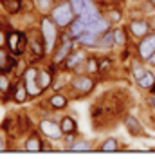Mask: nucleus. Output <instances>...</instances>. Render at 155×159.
<instances>
[{
  "label": "nucleus",
  "instance_id": "1a4fd4ad",
  "mask_svg": "<svg viewBox=\"0 0 155 159\" xmlns=\"http://www.w3.org/2000/svg\"><path fill=\"white\" fill-rule=\"evenodd\" d=\"M78 40L83 43V45H88V47H96L97 45V38H96V33H92V31H85V33H81Z\"/></svg>",
  "mask_w": 155,
  "mask_h": 159
},
{
  "label": "nucleus",
  "instance_id": "4468645a",
  "mask_svg": "<svg viewBox=\"0 0 155 159\" xmlns=\"http://www.w3.org/2000/svg\"><path fill=\"white\" fill-rule=\"evenodd\" d=\"M60 127L63 132H69V134H72V132H76V123H74V119L65 116V118L61 119V123H60Z\"/></svg>",
  "mask_w": 155,
  "mask_h": 159
},
{
  "label": "nucleus",
  "instance_id": "ddd939ff",
  "mask_svg": "<svg viewBox=\"0 0 155 159\" xmlns=\"http://www.w3.org/2000/svg\"><path fill=\"white\" fill-rule=\"evenodd\" d=\"M70 47H72V43H70V42H65V43H63V45H61V49L58 51V54H56V58H54V61H56V63H61V61H63V60L67 58L69 56V52H70Z\"/></svg>",
  "mask_w": 155,
  "mask_h": 159
},
{
  "label": "nucleus",
  "instance_id": "0eeeda50",
  "mask_svg": "<svg viewBox=\"0 0 155 159\" xmlns=\"http://www.w3.org/2000/svg\"><path fill=\"white\" fill-rule=\"evenodd\" d=\"M34 78H36V70L34 69H29L25 72V87H27V92L31 96H36L42 89H38V85L34 83Z\"/></svg>",
  "mask_w": 155,
  "mask_h": 159
},
{
  "label": "nucleus",
  "instance_id": "b1692460",
  "mask_svg": "<svg viewBox=\"0 0 155 159\" xmlns=\"http://www.w3.org/2000/svg\"><path fill=\"white\" fill-rule=\"evenodd\" d=\"M81 58H83V54H81V52H76L74 56H70V58H69L67 67H69V69H72V67H74V65H76V63H78V61H79Z\"/></svg>",
  "mask_w": 155,
  "mask_h": 159
},
{
  "label": "nucleus",
  "instance_id": "aec40b11",
  "mask_svg": "<svg viewBox=\"0 0 155 159\" xmlns=\"http://www.w3.org/2000/svg\"><path fill=\"white\" fill-rule=\"evenodd\" d=\"M25 148L27 150H40L42 148V141L38 138H31L27 143H25Z\"/></svg>",
  "mask_w": 155,
  "mask_h": 159
},
{
  "label": "nucleus",
  "instance_id": "a878e982",
  "mask_svg": "<svg viewBox=\"0 0 155 159\" xmlns=\"http://www.w3.org/2000/svg\"><path fill=\"white\" fill-rule=\"evenodd\" d=\"M70 150H90V143H87V141H81V143H74V145L70 147Z\"/></svg>",
  "mask_w": 155,
  "mask_h": 159
},
{
  "label": "nucleus",
  "instance_id": "6ab92c4d",
  "mask_svg": "<svg viewBox=\"0 0 155 159\" xmlns=\"http://www.w3.org/2000/svg\"><path fill=\"white\" fill-rule=\"evenodd\" d=\"M85 6H87V0H72V11H74V15H81L83 9H85Z\"/></svg>",
  "mask_w": 155,
  "mask_h": 159
},
{
  "label": "nucleus",
  "instance_id": "2eb2a0df",
  "mask_svg": "<svg viewBox=\"0 0 155 159\" xmlns=\"http://www.w3.org/2000/svg\"><path fill=\"white\" fill-rule=\"evenodd\" d=\"M87 31V27H85V24L81 22V18H78L74 20V24H72V29H70V34L74 36V38H78L81 33H85Z\"/></svg>",
  "mask_w": 155,
  "mask_h": 159
},
{
  "label": "nucleus",
  "instance_id": "393cba45",
  "mask_svg": "<svg viewBox=\"0 0 155 159\" xmlns=\"http://www.w3.org/2000/svg\"><path fill=\"white\" fill-rule=\"evenodd\" d=\"M49 83H51V76H49V72H42V74H40V87L45 89Z\"/></svg>",
  "mask_w": 155,
  "mask_h": 159
},
{
  "label": "nucleus",
  "instance_id": "7c9ffc66",
  "mask_svg": "<svg viewBox=\"0 0 155 159\" xmlns=\"http://www.w3.org/2000/svg\"><path fill=\"white\" fill-rule=\"evenodd\" d=\"M119 18H121V15H119L117 11H112V13H110V20H112V22H119Z\"/></svg>",
  "mask_w": 155,
  "mask_h": 159
},
{
  "label": "nucleus",
  "instance_id": "72a5a7b5",
  "mask_svg": "<svg viewBox=\"0 0 155 159\" xmlns=\"http://www.w3.org/2000/svg\"><path fill=\"white\" fill-rule=\"evenodd\" d=\"M4 148H6V145H4V139L0 138V150H4Z\"/></svg>",
  "mask_w": 155,
  "mask_h": 159
},
{
  "label": "nucleus",
  "instance_id": "412c9836",
  "mask_svg": "<svg viewBox=\"0 0 155 159\" xmlns=\"http://www.w3.org/2000/svg\"><path fill=\"white\" fill-rule=\"evenodd\" d=\"M27 87H24V85H18L16 87V94H15V99L18 101V103H22L24 99H25V94H27Z\"/></svg>",
  "mask_w": 155,
  "mask_h": 159
},
{
  "label": "nucleus",
  "instance_id": "4be33fe9",
  "mask_svg": "<svg viewBox=\"0 0 155 159\" xmlns=\"http://www.w3.org/2000/svg\"><path fill=\"white\" fill-rule=\"evenodd\" d=\"M101 150H103V152H108V150H117V141H116V139H107V141L101 145Z\"/></svg>",
  "mask_w": 155,
  "mask_h": 159
},
{
  "label": "nucleus",
  "instance_id": "20e7f679",
  "mask_svg": "<svg viewBox=\"0 0 155 159\" xmlns=\"http://www.w3.org/2000/svg\"><path fill=\"white\" fill-rule=\"evenodd\" d=\"M153 52H155V34H150L139 43V54H141L143 60H148Z\"/></svg>",
  "mask_w": 155,
  "mask_h": 159
},
{
  "label": "nucleus",
  "instance_id": "f8f14e48",
  "mask_svg": "<svg viewBox=\"0 0 155 159\" xmlns=\"http://www.w3.org/2000/svg\"><path fill=\"white\" fill-rule=\"evenodd\" d=\"M72 87L78 90H81V92H88V90L92 89V80L88 78H76L72 81Z\"/></svg>",
  "mask_w": 155,
  "mask_h": 159
},
{
  "label": "nucleus",
  "instance_id": "dca6fc26",
  "mask_svg": "<svg viewBox=\"0 0 155 159\" xmlns=\"http://www.w3.org/2000/svg\"><path fill=\"white\" fill-rule=\"evenodd\" d=\"M2 6L9 11V13L15 15V13L20 9V0H2Z\"/></svg>",
  "mask_w": 155,
  "mask_h": 159
},
{
  "label": "nucleus",
  "instance_id": "bb28decb",
  "mask_svg": "<svg viewBox=\"0 0 155 159\" xmlns=\"http://www.w3.org/2000/svg\"><path fill=\"white\" fill-rule=\"evenodd\" d=\"M144 74H146V70L143 69L141 65H134V76H135V80H137V81H139V80L143 78Z\"/></svg>",
  "mask_w": 155,
  "mask_h": 159
},
{
  "label": "nucleus",
  "instance_id": "473e14b6",
  "mask_svg": "<svg viewBox=\"0 0 155 159\" xmlns=\"http://www.w3.org/2000/svg\"><path fill=\"white\" fill-rule=\"evenodd\" d=\"M88 69H90V70L96 69V61H90V63H88Z\"/></svg>",
  "mask_w": 155,
  "mask_h": 159
},
{
  "label": "nucleus",
  "instance_id": "f704fd0d",
  "mask_svg": "<svg viewBox=\"0 0 155 159\" xmlns=\"http://www.w3.org/2000/svg\"><path fill=\"white\" fill-rule=\"evenodd\" d=\"M150 103L153 105V109H155V98H152V99H150Z\"/></svg>",
  "mask_w": 155,
  "mask_h": 159
},
{
  "label": "nucleus",
  "instance_id": "c756f323",
  "mask_svg": "<svg viewBox=\"0 0 155 159\" xmlns=\"http://www.w3.org/2000/svg\"><path fill=\"white\" fill-rule=\"evenodd\" d=\"M49 2H51V0H38V7H40L42 11L49 9Z\"/></svg>",
  "mask_w": 155,
  "mask_h": 159
},
{
  "label": "nucleus",
  "instance_id": "f3484780",
  "mask_svg": "<svg viewBox=\"0 0 155 159\" xmlns=\"http://www.w3.org/2000/svg\"><path fill=\"white\" fill-rule=\"evenodd\" d=\"M155 83V78H153V74L152 72H146L143 78L139 80V87H143V89H148V87H152Z\"/></svg>",
  "mask_w": 155,
  "mask_h": 159
},
{
  "label": "nucleus",
  "instance_id": "39448f33",
  "mask_svg": "<svg viewBox=\"0 0 155 159\" xmlns=\"http://www.w3.org/2000/svg\"><path fill=\"white\" fill-rule=\"evenodd\" d=\"M25 47V36L22 34V33H16V31H13L9 34V49L15 52V54H20L22 51Z\"/></svg>",
  "mask_w": 155,
  "mask_h": 159
},
{
  "label": "nucleus",
  "instance_id": "f257e3e1",
  "mask_svg": "<svg viewBox=\"0 0 155 159\" xmlns=\"http://www.w3.org/2000/svg\"><path fill=\"white\" fill-rule=\"evenodd\" d=\"M74 16H76V15H74L70 4H61V6H58L56 9L52 11V20H54L58 25H69V24H72Z\"/></svg>",
  "mask_w": 155,
  "mask_h": 159
},
{
  "label": "nucleus",
  "instance_id": "5701e85b",
  "mask_svg": "<svg viewBox=\"0 0 155 159\" xmlns=\"http://www.w3.org/2000/svg\"><path fill=\"white\" fill-rule=\"evenodd\" d=\"M114 36H116V45H125L126 36H125V31L123 29H116L114 31Z\"/></svg>",
  "mask_w": 155,
  "mask_h": 159
},
{
  "label": "nucleus",
  "instance_id": "6e6552de",
  "mask_svg": "<svg viewBox=\"0 0 155 159\" xmlns=\"http://www.w3.org/2000/svg\"><path fill=\"white\" fill-rule=\"evenodd\" d=\"M130 31H132V34H134V36H137V38H143V36H146V34H148L150 27H148V24H146L144 20H139V22L135 20V22H132Z\"/></svg>",
  "mask_w": 155,
  "mask_h": 159
},
{
  "label": "nucleus",
  "instance_id": "f03ea898",
  "mask_svg": "<svg viewBox=\"0 0 155 159\" xmlns=\"http://www.w3.org/2000/svg\"><path fill=\"white\" fill-rule=\"evenodd\" d=\"M42 29H43V36H45V49H52L54 40H56V29L49 22V18L42 20Z\"/></svg>",
  "mask_w": 155,
  "mask_h": 159
},
{
  "label": "nucleus",
  "instance_id": "e433bc0d",
  "mask_svg": "<svg viewBox=\"0 0 155 159\" xmlns=\"http://www.w3.org/2000/svg\"><path fill=\"white\" fill-rule=\"evenodd\" d=\"M152 92H155V83H153V85H152Z\"/></svg>",
  "mask_w": 155,
  "mask_h": 159
},
{
  "label": "nucleus",
  "instance_id": "4c0bfd02",
  "mask_svg": "<svg viewBox=\"0 0 155 159\" xmlns=\"http://www.w3.org/2000/svg\"><path fill=\"white\" fill-rule=\"evenodd\" d=\"M150 2H152V6H155V0H150Z\"/></svg>",
  "mask_w": 155,
  "mask_h": 159
},
{
  "label": "nucleus",
  "instance_id": "a211bd4d",
  "mask_svg": "<svg viewBox=\"0 0 155 159\" xmlns=\"http://www.w3.org/2000/svg\"><path fill=\"white\" fill-rule=\"evenodd\" d=\"M51 105H52L54 109H61V107L67 105V99L63 98V96H60V94H56V96L51 98Z\"/></svg>",
  "mask_w": 155,
  "mask_h": 159
},
{
  "label": "nucleus",
  "instance_id": "c9c22d12",
  "mask_svg": "<svg viewBox=\"0 0 155 159\" xmlns=\"http://www.w3.org/2000/svg\"><path fill=\"white\" fill-rule=\"evenodd\" d=\"M0 45H4V38H2V34H0Z\"/></svg>",
  "mask_w": 155,
  "mask_h": 159
},
{
  "label": "nucleus",
  "instance_id": "9d476101",
  "mask_svg": "<svg viewBox=\"0 0 155 159\" xmlns=\"http://www.w3.org/2000/svg\"><path fill=\"white\" fill-rule=\"evenodd\" d=\"M116 43V36H114V31H105L103 38L97 40V47H103V49H108Z\"/></svg>",
  "mask_w": 155,
  "mask_h": 159
},
{
  "label": "nucleus",
  "instance_id": "7ed1b4c3",
  "mask_svg": "<svg viewBox=\"0 0 155 159\" xmlns=\"http://www.w3.org/2000/svg\"><path fill=\"white\" fill-rule=\"evenodd\" d=\"M40 129H42V132L51 139H60L61 138V132H63L61 127H58L56 123H52V121H49V119H43V121L40 123Z\"/></svg>",
  "mask_w": 155,
  "mask_h": 159
},
{
  "label": "nucleus",
  "instance_id": "423d86ee",
  "mask_svg": "<svg viewBox=\"0 0 155 159\" xmlns=\"http://www.w3.org/2000/svg\"><path fill=\"white\" fill-rule=\"evenodd\" d=\"M125 127H126V130H128L132 136H143V134H144L143 125H141V123H139L134 116H128V118H125Z\"/></svg>",
  "mask_w": 155,
  "mask_h": 159
},
{
  "label": "nucleus",
  "instance_id": "9b49d317",
  "mask_svg": "<svg viewBox=\"0 0 155 159\" xmlns=\"http://www.w3.org/2000/svg\"><path fill=\"white\" fill-rule=\"evenodd\" d=\"M15 65V58H11L6 54V51L0 49V72H6L7 69H11Z\"/></svg>",
  "mask_w": 155,
  "mask_h": 159
},
{
  "label": "nucleus",
  "instance_id": "2f4dec72",
  "mask_svg": "<svg viewBox=\"0 0 155 159\" xmlns=\"http://www.w3.org/2000/svg\"><path fill=\"white\" fill-rule=\"evenodd\" d=\"M148 61H150V63H152V65L155 67V52L152 54V56H150V58H148Z\"/></svg>",
  "mask_w": 155,
  "mask_h": 159
},
{
  "label": "nucleus",
  "instance_id": "c85d7f7f",
  "mask_svg": "<svg viewBox=\"0 0 155 159\" xmlns=\"http://www.w3.org/2000/svg\"><path fill=\"white\" fill-rule=\"evenodd\" d=\"M31 45H33V51H34V54H40V56L43 54V49H42V45H40L38 42H33Z\"/></svg>",
  "mask_w": 155,
  "mask_h": 159
},
{
  "label": "nucleus",
  "instance_id": "cd10ccee",
  "mask_svg": "<svg viewBox=\"0 0 155 159\" xmlns=\"http://www.w3.org/2000/svg\"><path fill=\"white\" fill-rule=\"evenodd\" d=\"M7 89H9V81H7V78H6V76H0V90L6 92Z\"/></svg>",
  "mask_w": 155,
  "mask_h": 159
}]
</instances>
